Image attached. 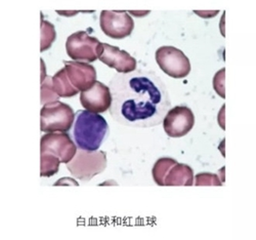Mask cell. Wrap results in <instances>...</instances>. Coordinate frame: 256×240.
<instances>
[{
	"instance_id": "obj_1",
	"label": "cell",
	"mask_w": 256,
	"mask_h": 240,
	"mask_svg": "<svg viewBox=\"0 0 256 240\" xmlns=\"http://www.w3.org/2000/svg\"><path fill=\"white\" fill-rule=\"evenodd\" d=\"M112 104L109 112L121 125L148 128L161 123L172 109L167 86L154 71L136 70L115 74L109 84Z\"/></svg>"
},
{
	"instance_id": "obj_2",
	"label": "cell",
	"mask_w": 256,
	"mask_h": 240,
	"mask_svg": "<svg viewBox=\"0 0 256 240\" xmlns=\"http://www.w3.org/2000/svg\"><path fill=\"white\" fill-rule=\"evenodd\" d=\"M109 133V124L98 113L78 110L72 129V137L78 149L98 151Z\"/></svg>"
},
{
	"instance_id": "obj_3",
	"label": "cell",
	"mask_w": 256,
	"mask_h": 240,
	"mask_svg": "<svg viewBox=\"0 0 256 240\" xmlns=\"http://www.w3.org/2000/svg\"><path fill=\"white\" fill-rule=\"evenodd\" d=\"M73 109L60 101L46 104L40 112V129L44 133H66L75 121Z\"/></svg>"
},
{
	"instance_id": "obj_4",
	"label": "cell",
	"mask_w": 256,
	"mask_h": 240,
	"mask_svg": "<svg viewBox=\"0 0 256 240\" xmlns=\"http://www.w3.org/2000/svg\"><path fill=\"white\" fill-rule=\"evenodd\" d=\"M66 166L73 177L83 182H88L106 169V152L78 149L74 158L66 163Z\"/></svg>"
},
{
	"instance_id": "obj_5",
	"label": "cell",
	"mask_w": 256,
	"mask_h": 240,
	"mask_svg": "<svg viewBox=\"0 0 256 240\" xmlns=\"http://www.w3.org/2000/svg\"><path fill=\"white\" fill-rule=\"evenodd\" d=\"M66 51L68 56L77 62L92 63L102 52V42L90 36L88 32L79 31L67 38Z\"/></svg>"
},
{
	"instance_id": "obj_6",
	"label": "cell",
	"mask_w": 256,
	"mask_h": 240,
	"mask_svg": "<svg viewBox=\"0 0 256 240\" xmlns=\"http://www.w3.org/2000/svg\"><path fill=\"white\" fill-rule=\"evenodd\" d=\"M160 69L172 78H184L190 72V62L184 53L174 47H161L156 51Z\"/></svg>"
},
{
	"instance_id": "obj_7",
	"label": "cell",
	"mask_w": 256,
	"mask_h": 240,
	"mask_svg": "<svg viewBox=\"0 0 256 240\" xmlns=\"http://www.w3.org/2000/svg\"><path fill=\"white\" fill-rule=\"evenodd\" d=\"M102 32L113 39H123L134 31V22L125 11H102L100 16Z\"/></svg>"
},
{
	"instance_id": "obj_8",
	"label": "cell",
	"mask_w": 256,
	"mask_h": 240,
	"mask_svg": "<svg viewBox=\"0 0 256 240\" xmlns=\"http://www.w3.org/2000/svg\"><path fill=\"white\" fill-rule=\"evenodd\" d=\"M77 146L66 133H48L40 140L41 153L56 156L60 162H70L77 153Z\"/></svg>"
},
{
	"instance_id": "obj_9",
	"label": "cell",
	"mask_w": 256,
	"mask_h": 240,
	"mask_svg": "<svg viewBox=\"0 0 256 240\" xmlns=\"http://www.w3.org/2000/svg\"><path fill=\"white\" fill-rule=\"evenodd\" d=\"M195 124V116L188 106H176L170 109L163 120L165 133L170 138L186 136Z\"/></svg>"
},
{
	"instance_id": "obj_10",
	"label": "cell",
	"mask_w": 256,
	"mask_h": 240,
	"mask_svg": "<svg viewBox=\"0 0 256 240\" xmlns=\"http://www.w3.org/2000/svg\"><path fill=\"white\" fill-rule=\"evenodd\" d=\"M80 103L88 111L102 113L109 110L112 104L110 87L96 81L88 91L80 94Z\"/></svg>"
},
{
	"instance_id": "obj_11",
	"label": "cell",
	"mask_w": 256,
	"mask_h": 240,
	"mask_svg": "<svg viewBox=\"0 0 256 240\" xmlns=\"http://www.w3.org/2000/svg\"><path fill=\"white\" fill-rule=\"evenodd\" d=\"M98 59L118 73L127 74L136 70V60L125 51L108 43H102V52Z\"/></svg>"
},
{
	"instance_id": "obj_12",
	"label": "cell",
	"mask_w": 256,
	"mask_h": 240,
	"mask_svg": "<svg viewBox=\"0 0 256 240\" xmlns=\"http://www.w3.org/2000/svg\"><path fill=\"white\" fill-rule=\"evenodd\" d=\"M64 63L71 83L79 92L88 91L96 82V71L92 65L77 61H65Z\"/></svg>"
},
{
	"instance_id": "obj_13",
	"label": "cell",
	"mask_w": 256,
	"mask_h": 240,
	"mask_svg": "<svg viewBox=\"0 0 256 240\" xmlns=\"http://www.w3.org/2000/svg\"><path fill=\"white\" fill-rule=\"evenodd\" d=\"M194 171L190 166L176 163L167 173L164 186H193Z\"/></svg>"
},
{
	"instance_id": "obj_14",
	"label": "cell",
	"mask_w": 256,
	"mask_h": 240,
	"mask_svg": "<svg viewBox=\"0 0 256 240\" xmlns=\"http://www.w3.org/2000/svg\"><path fill=\"white\" fill-rule=\"evenodd\" d=\"M54 89L60 98H72L76 96L79 91L71 83L66 69L62 68L58 71L52 77Z\"/></svg>"
},
{
	"instance_id": "obj_15",
	"label": "cell",
	"mask_w": 256,
	"mask_h": 240,
	"mask_svg": "<svg viewBox=\"0 0 256 240\" xmlns=\"http://www.w3.org/2000/svg\"><path fill=\"white\" fill-rule=\"evenodd\" d=\"M178 161L176 159L170 157H162L156 161L152 169V174L155 183L158 186H164V181L168 171Z\"/></svg>"
},
{
	"instance_id": "obj_16",
	"label": "cell",
	"mask_w": 256,
	"mask_h": 240,
	"mask_svg": "<svg viewBox=\"0 0 256 240\" xmlns=\"http://www.w3.org/2000/svg\"><path fill=\"white\" fill-rule=\"evenodd\" d=\"M60 160L50 153H41L40 158V176L41 177H52L60 169Z\"/></svg>"
},
{
	"instance_id": "obj_17",
	"label": "cell",
	"mask_w": 256,
	"mask_h": 240,
	"mask_svg": "<svg viewBox=\"0 0 256 240\" xmlns=\"http://www.w3.org/2000/svg\"><path fill=\"white\" fill-rule=\"evenodd\" d=\"M56 32L54 26L48 21L41 20V42H40V52L44 53L48 51L54 41L56 40Z\"/></svg>"
},
{
	"instance_id": "obj_18",
	"label": "cell",
	"mask_w": 256,
	"mask_h": 240,
	"mask_svg": "<svg viewBox=\"0 0 256 240\" xmlns=\"http://www.w3.org/2000/svg\"><path fill=\"white\" fill-rule=\"evenodd\" d=\"M58 96L56 93L52 84V77L46 76V80L41 82V104L46 105L48 103L58 101Z\"/></svg>"
},
{
	"instance_id": "obj_19",
	"label": "cell",
	"mask_w": 256,
	"mask_h": 240,
	"mask_svg": "<svg viewBox=\"0 0 256 240\" xmlns=\"http://www.w3.org/2000/svg\"><path fill=\"white\" fill-rule=\"evenodd\" d=\"M195 186H222V182L216 173L201 172L196 176Z\"/></svg>"
},
{
	"instance_id": "obj_20",
	"label": "cell",
	"mask_w": 256,
	"mask_h": 240,
	"mask_svg": "<svg viewBox=\"0 0 256 240\" xmlns=\"http://www.w3.org/2000/svg\"><path fill=\"white\" fill-rule=\"evenodd\" d=\"M224 74L226 69H220L213 78V87L220 98H226V87H224Z\"/></svg>"
},
{
	"instance_id": "obj_21",
	"label": "cell",
	"mask_w": 256,
	"mask_h": 240,
	"mask_svg": "<svg viewBox=\"0 0 256 240\" xmlns=\"http://www.w3.org/2000/svg\"><path fill=\"white\" fill-rule=\"evenodd\" d=\"M67 184H68V185L71 184V185H73V186H79L78 182H76V181L73 180V179H68V178H64V179H62V180H58V181L54 184V186H58V185L66 186Z\"/></svg>"
},
{
	"instance_id": "obj_22",
	"label": "cell",
	"mask_w": 256,
	"mask_h": 240,
	"mask_svg": "<svg viewBox=\"0 0 256 240\" xmlns=\"http://www.w3.org/2000/svg\"><path fill=\"white\" fill-rule=\"evenodd\" d=\"M195 13L198 15V16H200V17H202V18H212V17H216L220 12L218 11H211V12H202V11H200V12H198V11H195Z\"/></svg>"
}]
</instances>
